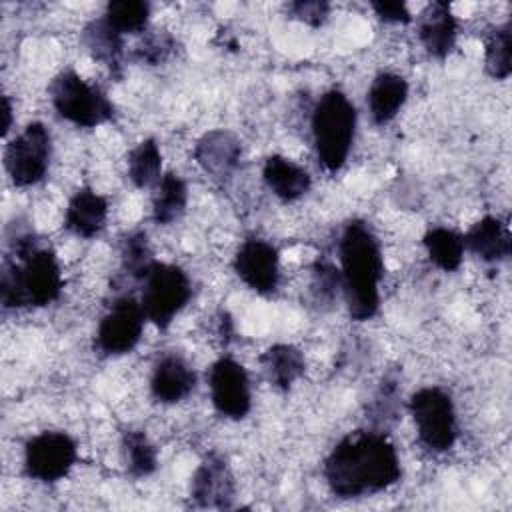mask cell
<instances>
[{
	"label": "cell",
	"mask_w": 512,
	"mask_h": 512,
	"mask_svg": "<svg viewBox=\"0 0 512 512\" xmlns=\"http://www.w3.org/2000/svg\"><path fill=\"white\" fill-rule=\"evenodd\" d=\"M402 468L394 444L380 432L362 430L342 438L324 462V478L332 494L358 498L390 488Z\"/></svg>",
	"instance_id": "1"
},
{
	"label": "cell",
	"mask_w": 512,
	"mask_h": 512,
	"mask_svg": "<svg viewBox=\"0 0 512 512\" xmlns=\"http://www.w3.org/2000/svg\"><path fill=\"white\" fill-rule=\"evenodd\" d=\"M342 292L354 320H370L380 308V280L384 272L378 238L362 220L344 226L338 242Z\"/></svg>",
	"instance_id": "2"
},
{
	"label": "cell",
	"mask_w": 512,
	"mask_h": 512,
	"mask_svg": "<svg viewBox=\"0 0 512 512\" xmlns=\"http://www.w3.org/2000/svg\"><path fill=\"white\" fill-rule=\"evenodd\" d=\"M16 260L2 266L0 300L4 308L46 306L60 296L62 272L52 250L36 246L26 234L14 240Z\"/></svg>",
	"instance_id": "3"
},
{
	"label": "cell",
	"mask_w": 512,
	"mask_h": 512,
	"mask_svg": "<svg viewBox=\"0 0 512 512\" xmlns=\"http://www.w3.org/2000/svg\"><path fill=\"white\" fill-rule=\"evenodd\" d=\"M356 132V108L340 90H328L312 110V138L320 164L328 172L344 166Z\"/></svg>",
	"instance_id": "4"
},
{
	"label": "cell",
	"mask_w": 512,
	"mask_h": 512,
	"mask_svg": "<svg viewBox=\"0 0 512 512\" xmlns=\"http://www.w3.org/2000/svg\"><path fill=\"white\" fill-rule=\"evenodd\" d=\"M50 100L64 120L82 128H94L114 116L108 96L74 70H64L50 82Z\"/></svg>",
	"instance_id": "5"
},
{
	"label": "cell",
	"mask_w": 512,
	"mask_h": 512,
	"mask_svg": "<svg viewBox=\"0 0 512 512\" xmlns=\"http://www.w3.org/2000/svg\"><path fill=\"white\" fill-rule=\"evenodd\" d=\"M190 280L186 272L168 262H154L144 276L142 288V310L146 320L158 328H168L174 316L190 300Z\"/></svg>",
	"instance_id": "6"
},
{
	"label": "cell",
	"mask_w": 512,
	"mask_h": 512,
	"mask_svg": "<svg viewBox=\"0 0 512 512\" xmlns=\"http://www.w3.org/2000/svg\"><path fill=\"white\" fill-rule=\"evenodd\" d=\"M420 442L432 452H446L456 442V412L450 394L438 386H424L410 398Z\"/></svg>",
	"instance_id": "7"
},
{
	"label": "cell",
	"mask_w": 512,
	"mask_h": 512,
	"mask_svg": "<svg viewBox=\"0 0 512 512\" xmlns=\"http://www.w3.org/2000/svg\"><path fill=\"white\" fill-rule=\"evenodd\" d=\"M52 156V138L42 122H30L10 140L4 152V164L14 186H32L48 170Z\"/></svg>",
	"instance_id": "8"
},
{
	"label": "cell",
	"mask_w": 512,
	"mask_h": 512,
	"mask_svg": "<svg viewBox=\"0 0 512 512\" xmlns=\"http://www.w3.org/2000/svg\"><path fill=\"white\" fill-rule=\"evenodd\" d=\"M76 456V442L66 432H40L26 442L24 468L34 480L56 482L72 470Z\"/></svg>",
	"instance_id": "9"
},
{
	"label": "cell",
	"mask_w": 512,
	"mask_h": 512,
	"mask_svg": "<svg viewBox=\"0 0 512 512\" xmlns=\"http://www.w3.org/2000/svg\"><path fill=\"white\" fill-rule=\"evenodd\" d=\"M146 314L142 304L132 296L114 300L110 310L98 324L96 348L106 356H120L130 352L142 336Z\"/></svg>",
	"instance_id": "10"
},
{
	"label": "cell",
	"mask_w": 512,
	"mask_h": 512,
	"mask_svg": "<svg viewBox=\"0 0 512 512\" xmlns=\"http://www.w3.org/2000/svg\"><path fill=\"white\" fill-rule=\"evenodd\" d=\"M210 398L214 408L232 420H240L250 412L252 394L250 380L242 364L232 358H220L210 366L208 374Z\"/></svg>",
	"instance_id": "11"
},
{
	"label": "cell",
	"mask_w": 512,
	"mask_h": 512,
	"mask_svg": "<svg viewBox=\"0 0 512 512\" xmlns=\"http://www.w3.org/2000/svg\"><path fill=\"white\" fill-rule=\"evenodd\" d=\"M234 270L248 288L258 294H270L280 280L278 250L266 240L248 238L234 256Z\"/></svg>",
	"instance_id": "12"
},
{
	"label": "cell",
	"mask_w": 512,
	"mask_h": 512,
	"mask_svg": "<svg viewBox=\"0 0 512 512\" xmlns=\"http://www.w3.org/2000/svg\"><path fill=\"white\" fill-rule=\"evenodd\" d=\"M190 496L206 508H226L234 496V478L222 456L210 454L194 472Z\"/></svg>",
	"instance_id": "13"
},
{
	"label": "cell",
	"mask_w": 512,
	"mask_h": 512,
	"mask_svg": "<svg viewBox=\"0 0 512 512\" xmlns=\"http://www.w3.org/2000/svg\"><path fill=\"white\" fill-rule=\"evenodd\" d=\"M196 386V374L190 364L178 354H164L150 378V392L162 404L184 400Z\"/></svg>",
	"instance_id": "14"
},
{
	"label": "cell",
	"mask_w": 512,
	"mask_h": 512,
	"mask_svg": "<svg viewBox=\"0 0 512 512\" xmlns=\"http://www.w3.org/2000/svg\"><path fill=\"white\" fill-rule=\"evenodd\" d=\"M240 142L238 138L228 130H210L206 132L194 150L196 162L202 166L206 174L212 178H228L238 162H240Z\"/></svg>",
	"instance_id": "15"
},
{
	"label": "cell",
	"mask_w": 512,
	"mask_h": 512,
	"mask_svg": "<svg viewBox=\"0 0 512 512\" xmlns=\"http://www.w3.org/2000/svg\"><path fill=\"white\" fill-rule=\"evenodd\" d=\"M456 34L458 24L446 2H432L422 10L418 20V36L430 56H448L454 48Z\"/></svg>",
	"instance_id": "16"
},
{
	"label": "cell",
	"mask_w": 512,
	"mask_h": 512,
	"mask_svg": "<svg viewBox=\"0 0 512 512\" xmlns=\"http://www.w3.org/2000/svg\"><path fill=\"white\" fill-rule=\"evenodd\" d=\"M108 218V202L92 188H80L74 192L66 206L64 226L82 238L96 236Z\"/></svg>",
	"instance_id": "17"
},
{
	"label": "cell",
	"mask_w": 512,
	"mask_h": 512,
	"mask_svg": "<svg viewBox=\"0 0 512 512\" xmlns=\"http://www.w3.org/2000/svg\"><path fill=\"white\" fill-rule=\"evenodd\" d=\"M462 238L464 248L474 252L484 262H502L512 252L510 230L496 216H484Z\"/></svg>",
	"instance_id": "18"
},
{
	"label": "cell",
	"mask_w": 512,
	"mask_h": 512,
	"mask_svg": "<svg viewBox=\"0 0 512 512\" xmlns=\"http://www.w3.org/2000/svg\"><path fill=\"white\" fill-rule=\"evenodd\" d=\"M408 98V84L402 76L392 72L378 74L366 96L368 112L376 124H388L404 106Z\"/></svg>",
	"instance_id": "19"
},
{
	"label": "cell",
	"mask_w": 512,
	"mask_h": 512,
	"mask_svg": "<svg viewBox=\"0 0 512 512\" xmlns=\"http://www.w3.org/2000/svg\"><path fill=\"white\" fill-rule=\"evenodd\" d=\"M262 176L266 186L282 200L292 202L310 190V174L284 156H270L264 162Z\"/></svg>",
	"instance_id": "20"
},
{
	"label": "cell",
	"mask_w": 512,
	"mask_h": 512,
	"mask_svg": "<svg viewBox=\"0 0 512 512\" xmlns=\"http://www.w3.org/2000/svg\"><path fill=\"white\" fill-rule=\"evenodd\" d=\"M82 42L86 50L92 54V58L104 64L110 72L120 70L122 58H124L122 34L116 28H112L104 16L98 20H92L84 28Z\"/></svg>",
	"instance_id": "21"
},
{
	"label": "cell",
	"mask_w": 512,
	"mask_h": 512,
	"mask_svg": "<svg viewBox=\"0 0 512 512\" xmlns=\"http://www.w3.org/2000/svg\"><path fill=\"white\" fill-rule=\"evenodd\" d=\"M186 202H188L186 182L174 172L160 176V180L156 182L154 196H152L154 222L156 224H172L174 220H178L184 214Z\"/></svg>",
	"instance_id": "22"
},
{
	"label": "cell",
	"mask_w": 512,
	"mask_h": 512,
	"mask_svg": "<svg viewBox=\"0 0 512 512\" xmlns=\"http://www.w3.org/2000/svg\"><path fill=\"white\" fill-rule=\"evenodd\" d=\"M260 362L266 370L268 380L286 390L304 374V356L292 344H274L262 356Z\"/></svg>",
	"instance_id": "23"
},
{
	"label": "cell",
	"mask_w": 512,
	"mask_h": 512,
	"mask_svg": "<svg viewBox=\"0 0 512 512\" xmlns=\"http://www.w3.org/2000/svg\"><path fill=\"white\" fill-rule=\"evenodd\" d=\"M424 246L428 252V258L446 272L456 270L462 264V256H464V238L444 226H436L430 228L424 234Z\"/></svg>",
	"instance_id": "24"
},
{
	"label": "cell",
	"mask_w": 512,
	"mask_h": 512,
	"mask_svg": "<svg viewBox=\"0 0 512 512\" xmlns=\"http://www.w3.org/2000/svg\"><path fill=\"white\" fill-rule=\"evenodd\" d=\"M162 170V154L154 138L142 140L128 156V178L138 188L156 186Z\"/></svg>",
	"instance_id": "25"
},
{
	"label": "cell",
	"mask_w": 512,
	"mask_h": 512,
	"mask_svg": "<svg viewBox=\"0 0 512 512\" xmlns=\"http://www.w3.org/2000/svg\"><path fill=\"white\" fill-rule=\"evenodd\" d=\"M104 18L112 28L124 34L144 32L150 18V4L144 0H114L108 2Z\"/></svg>",
	"instance_id": "26"
},
{
	"label": "cell",
	"mask_w": 512,
	"mask_h": 512,
	"mask_svg": "<svg viewBox=\"0 0 512 512\" xmlns=\"http://www.w3.org/2000/svg\"><path fill=\"white\" fill-rule=\"evenodd\" d=\"M122 454L128 472L136 478L148 476L156 470V448L140 430H126L122 434Z\"/></svg>",
	"instance_id": "27"
},
{
	"label": "cell",
	"mask_w": 512,
	"mask_h": 512,
	"mask_svg": "<svg viewBox=\"0 0 512 512\" xmlns=\"http://www.w3.org/2000/svg\"><path fill=\"white\" fill-rule=\"evenodd\" d=\"M510 46H512L510 22H504L490 32L486 40V50H484L486 72L496 80H506L512 72Z\"/></svg>",
	"instance_id": "28"
},
{
	"label": "cell",
	"mask_w": 512,
	"mask_h": 512,
	"mask_svg": "<svg viewBox=\"0 0 512 512\" xmlns=\"http://www.w3.org/2000/svg\"><path fill=\"white\" fill-rule=\"evenodd\" d=\"M154 262L156 260L152 258V252L148 248V240H146L144 232L130 234L124 240V246H122V266H124V270L130 276L144 280V276L148 274V270L152 268Z\"/></svg>",
	"instance_id": "29"
},
{
	"label": "cell",
	"mask_w": 512,
	"mask_h": 512,
	"mask_svg": "<svg viewBox=\"0 0 512 512\" xmlns=\"http://www.w3.org/2000/svg\"><path fill=\"white\" fill-rule=\"evenodd\" d=\"M342 288L340 270L324 260H318L312 268V300L318 306H330Z\"/></svg>",
	"instance_id": "30"
},
{
	"label": "cell",
	"mask_w": 512,
	"mask_h": 512,
	"mask_svg": "<svg viewBox=\"0 0 512 512\" xmlns=\"http://www.w3.org/2000/svg\"><path fill=\"white\" fill-rule=\"evenodd\" d=\"M174 46L176 42L170 34L154 32V34H148L142 44H138L136 56L148 64H160L172 54Z\"/></svg>",
	"instance_id": "31"
},
{
	"label": "cell",
	"mask_w": 512,
	"mask_h": 512,
	"mask_svg": "<svg viewBox=\"0 0 512 512\" xmlns=\"http://www.w3.org/2000/svg\"><path fill=\"white\" fill-rule=\"evenodd\" d=\"M288 8L298 20H302L310 26H320L328 18V12H330V4L320 2V0H300V2L290 4Z\"/></svg>",
	"instance_id": "32"
},
{
	"label": "cell",
	"mask_w": 512,
	"mask_h": 512,
	"mask_svg": "<svg viewBox=\"0 0 512 512\" xmlns=\"http://www.w3.org/2000/svg\"><path fill=\"white\" fill-rule=\"evenodd\" d=\"M372 10L384 20V22H410L412 16L404 2H372Z\"/></svg>",
	"instance_id": "33"
},
{
	"label": "cell",
	"mask_w": 512,
	"mask_h": 512,
	"mask_svg": "<svg viewBox=\"0 0 512 512\" xmlns=\"http://www.w3.org/2000/svg\"><path fill=\"white\" fill-rule=\"evenodd\" d=\"M2 112H4V124H2V134L6 136L10 126H12V106H10V100L8 96L2 98Z\"/></svg>",
	"instance_id": "34"
}]
</instances>
